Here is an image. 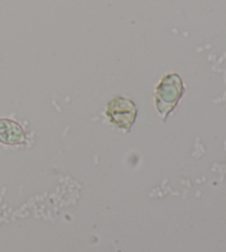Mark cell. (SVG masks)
I'll return each instance as SVG.
<instances>
[{"label":"cell","instance_id":"7a4b0ae2","mask_svg":"<svg viewBox=\"0 0 226 252\" xmlns=\"http://www.w3.org/2000/svg\"><path fill=\"white\" fill-rule=\"evenodd\" d=\"M136 107L134 103L123 97L115 98L107 107V115L111 121L119 127L129 129L136 118Z\"/></svg>","mask_w":226,"mask_h":252},{"label":"cell","instance_id":"3957f363","mask_svg":"<svg viewBox=\"0 0 226 252\" xmlns=\"http://www.w3.org/2000/svg\"><path fill=\"white\" fill-rule=\"evenodd\" d=\"M26 141V135L21 126L8 119H0V143L7 145H19Z\"/></svg>","mask_w":226,"mask_h":252},{"label":"cell","instance_id":"6da1fadb","mask_svg":"<svg viewBox=\"0 0 226 252\" xmlns=\"http://www.w3.org/2000/svg\"><path fill=\"white\" fill-rule=\"evenodd\" d=\"M184 91L182 80L178 74H168L158 85L156 92V104L159 113L167 118L177 105Z\"/></svg>","mask_w":226,"mask_h":252}]
</instances>
